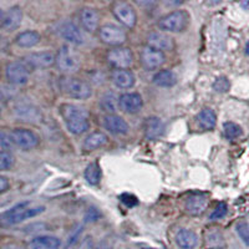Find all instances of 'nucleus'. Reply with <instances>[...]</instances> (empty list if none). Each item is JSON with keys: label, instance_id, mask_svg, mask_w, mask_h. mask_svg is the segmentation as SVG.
Instances as JSON below:
<instances>
[{"label": "nucleus", "instance_id": "9d476101", "mask_svg": "<svg viewBox=\"0 0 249 249\" xmlns=\"http://www.w3.org/2000/svg\"><path fill=\"white\" fill-rule=\"evenodd\" d=\"M10 140L18 147L23 148V150H31L35 148L39 144V137L36 133L33 131L26 130V128H15L10 133Z\"/></svg>", "mask_w": 249, "mask_h": 249}, {"label": "nucleus", "instance_id": "423d86ee", "mask_svg": "<svg viewBox=\"0 0 249 249\" xmlns=\"http://www.w3.org/2000/svg\"><path fill=\"white\" fill-rule=\"evenodd\" d=\"M99 36L102 43L111 46H116V48H119L127 40V34L124 33V29L117 25H113V24H106L102 28H100Z\"/></svg>", "mask_w": 249, "mask_h": 249}, {"label": "nucleus", "instance_id": "f3484780", "mask_svg": "<svg viewBox=\"0 0 249 249\" xmlns=\"http://www.w3.org/2000/svg\"><path fill=\"white\" fill-rule=\"evenodd\" d=\"M104 126L112 135H126L130 130L127 122L117 115H107L104 119Z\"/></svg>", "mask_w": 249, "mask_h": 249}, {"label": "nucleus", "instance_id": "4c0bfd02", "mask_svg": "<svg viewBox=\"0 0 249 249\" xmlns=\"http://www.w3.org/2000/svg\"><path fill=\"white\" fill-rule=\"evenodd\" d=\"M12 140H10V136H8L6 133L1 132L0 131V151H5L9 150L12 147Z\"/></svg>", "mask_w": 249, "mask_h": 249}, {"label": "nucleus", "instance_id": "e433bc0d", "mask_svg": "<svg viewBox=\"0 0 249 249\" xmlns=\"http://www.w3.org/2000/svg\"><path fill=\"white\" fill-rule=\"evenodd\" d=\"M100 217H101V213L96 208H89L88 212L85 214V222L86 223H91V222L99 221Z\"/></svg>", "mask_w": 249, "mask_h": 249}, {"label": "nucleus", "instance_id": "72a5a7b5", "mask_svg": "<svg viewBox=\"0 0 249 249\" xmlns=\"http://www.w3.org/2000/svg\"><path fill=\"white\" fill-rule=\"evenodd\" d=\"M14 164V157L8 151H0V171L9 170Z\"/></svg>", "mask_w": 249, "mask_h": 249}, {"label": "nucleus", "instance_id": "c756f323", "mask_svg": "<svg viewBox=\"0 0 249 249\" xmlns=\"http://www.w3.org/2000/svg\"><path fill=\"white\" fill-rule=\"evenodd\" d=\"M85 179L92 186L99 184L100 179H101V168L96 162L90 163L85 170Z\"/></svg>", "mask_w": 249, "mask_h": 249}, {"label": "nucleus", "instance_id": "de8ad7c7", "mask_svg": "<svg viewBox=\"0 0 249 249\" xmlns=\"http://www.w3.org/2000/svg\"><path fill=\"white\" fill-rule=\"evenodd\" d=\"M0 115H1V105H0Z\"/></svg>", "mask_w": 249, "mask_h": 249}, {"label": "nucleus", "instance_id": "4be33fe9", "mask_svg": "<svg viewBox=\"0 0 249 249\" xmlns=\"http://www.w3.org/2000/svg\"><path fill=\"white\" fill-rule=\"evenodd\" d=\"M111 79L119 89H131L135 85V75L130 70H113Z\"/></svg>", "mask_w": 249, "mask_h": 249}, {"label": "nucleus", "instance_id": "c03bdc74", "mask_svg": "<svg viewBox=\"0 0 249 249\" xmlns=\"http://www.w3.org/2000/svg\"><path fill=\"white\" fill-rule=\"evenodd\" d=\"M246 54L249 55V40H248V43H247V45H246Z\"/></svg>", "mask_w": 249, "mask_h": 249}, {"label": "nucleus", "instance_id": "79ce46f5", "mask_svg": "<svg viewBox=\"0 0 249 249\" xmlns=\"http://www.w3.org/2000/svg\"><path fill=\"white\" fill-rule=\"evenodd\" d=\"M95 249H112V248H111V246H108L107 243H101L99 244Z\"/></svg>", "mask_w": 249, "mask_h": 249}, {"label": "nucleus", "instance_id": "bb28decb", "mask_svg": "<svg viewBox=\"0 0 249 249\" xmlns=\"http://www.w3.org/2000/svg\"><path fill=\"white\" fill-rule=\"evenodd\" d=\"M40 41V34L34 30H28L20 33L15 39V43L20 46V48H33Z\"/></svg>", "mask_w": 249, "mask_h": 249}, {"label": "nucleus", "instance_id": "a878e982", "mask_svg": "<svg viewBox=\"0 0 249 249\" xmlns=\"http://www.w3.org/2000/svg\"><path fill=\"white\" fill-rule=\"evenodd\" d=\"M107 136H106L104 132H100V131H96V132L90 133L88 137L84 141V150L86 151H93L97 150V148L102 147L107 143Z\"/></svg>", "mask_w": 249, "mask_h": 249}, {"label": "nucleus", "instance_id": "c85d7f7f", "mask_svg": "<svg viewBox=\"0 0 249 249\" xmlns=\"http://www.w3.org/2000/svg\"><path fill=\"white\" fill-rule=\"evenodd\" d=\"M153 82L160 88H171L177 82V77L170 70H161L153 76Z\"/></svg>", "mask_w": 249, "mask_h": 249}, {"label": "nucleus", "instance_id": "49530a36", "mask_svg": "<svg viewBox=\"0 0 249 249\" xmlns=\"http://www.w3.org/2000/svg\"><path fill=\"white\" fill-rule=\"evenodd\" d=\"M3 15H4L3 10H1V9H0V19H1V18H3Z\"/></svg>", "mask_w": 249, "mask_h": 249}, {"label": "nucleus", "instance_id": "6ab92c4d", "mask_svg": "<svg viewBox=\"0 0 249 249\" xmlns=\"http://www.w3.org/2000/svg\"><path fill=\"white\" fill-rule=\"evenodd\" d=\"M80 19H81L82 28L85 29L89 33H93L99 29L100 17L99 13L92 8H84L80 14Z\"/></svg>", "mask_w": 249, "mask_h": 249}, {"label": "nucleus", "instance_id": "ea45409f", "mask_svg": "<svg viewBox=\"0 0 249 249\" xmlns=\"http://www.w3.org/2000/svg\"><path fill=\"white\" fill-rule=\"evenodd\" d=\"M9 187H10V182L6 177L4 176H0V193H4L9 190Z\"/></svg>", "mask_w": 249, "mask_h": 249}, {"label": "nucleus", "instance_id": "412c9836", "mask_svg": "<svg viewBox=\"0 0 249 249\" xmlns=\"http://www.w3.org/2000/svg\"><path fill=\"white\" fill-rule=\"evenodd\" d=\"M176 243L182 249H195L198 246V237L190 230H181L176 234Z\"/></svg>", "mask_w": 249, "mask_h": 249}, {"label": "nucleus", "instance_id": "1a4fd4ad", "mask_svg": "<svg viewBox=\"0 0 249 249\" xmlns=\"http://www.w3.org/2000/svg\"><path fill=\"white\" fill-rule=\"evenodd\" d=\"M112 13L120 23L126 28H133L137 23V15L132 6L124 1H115L112 4Z\"/></svg>", "mask_w": 249, "mask_h": 249}, {"label": "nucleus", "instance_id": "ddd939ff", "mask_svg": "<svg viewBox=\"0 0 249 249\" xmlns=\"http://www.w3.org/2000/svg\"><path fill=\"white\" fill-rule=\"evenodd\" d=\"M24 62L29 66V69H44L49 68L55 64V55L50 51L43 53H33L24 57Z\"/></svg>", "mask_w": 249, "mask_h": 249}, {"label": "nucleus", "instance_id": "f257e3e1", "mask_svg": "<svg viewBox=\"0 0 249 249\" xmlns=\"http://www.w3.org/2000/svg\"><path fill=\"white\" fill-rule=\"evenodd\" d=\"M60 113L65 120L68 130L74 135H81V133L86 132L90 127L88 111L81 106L64 104L60 107Z\"/></svg>", "mask_w": 249, "mask_h": 249}, {"label": "nucleus", "instance_id": "39448f33", "mask_svg": "<svg viewBox=\"0 0 249 249\" xmlns=\"http://www.w3.org/2000/svg\"><path fill=\"white\" fill-rule=\"evenodd\" d=\"M188 23H190L188 14L183 10H176L161 18L159 21V28L170 33H181L188 26Z\"/></svg>", "mask_w": 249, "mask_h": 249}, {"label": "nucleus", "instance_id": "a18cd8bd", "mask_svg": "<svg viewBox=\"0 0 249 249\" xmlns=\"http://www.w3.org/2000/svg\"><path fill=\"white\" fill-rule=\"evenodd\" d=\"M241 5L243 8H249V1H246V3H241Z\"/></svg>", "mask_w": 249, "mask_h": 249}, {"label": "nucleus", "instance_id": "7ed1b4c3", "mask_svg": "<svg viewBox=\"0 0 249 249\" xmlns=\"http://www.w3.org/2000/svg\"><path fill=\"white\" fill-rule=\"evenodd\" d=\"M60 89L69 97L76 100H86L92 93L91 86L88 82L75 77H62L60 80Z\"/></svg>", "mask_w": 249, "mask_h": 249}, {"label": "nucleus", "instance_id": "20e7f679", "mask_svg": "<svg viewBox=\"0 0 249 249\" xmlns=\"http://www.w3.org/2000/svg\"><path fill=\"white\" fill-rule=\"evenodd\" d=\"M55 64L64 74H72L79 70L80 57L70 46H62L55 55Z\"/></svg>", "mask_w": 249, "mask_h": 249}, {"label": "nucleus", "instance_id": "f704fd0d", "mask_svg": "<svg viewBox=\"0 0 249 249\" xmlns=\"http://www.w3.org/2000/svg\"><path fill=\"white\" fill-rule=\"evenodd\" d=\"M227 212H228V207H227V204L224 203V202H221V203L217 204V207H215L214 210H213V212L211 213L210 219L211 221L222 219V218L227 214Z\"/></svg>", "mask_w": 249, "mask_h": 249}, {"label": "nucleus", "instance_id": "dca6fc26", "mask_svg": "<svg viewBox=\"0 0 249 249\" xmlns=\"http://www.w3.org/2000/svg\"><path fill=\"white\" fill-rule=\"evenodd\" d=\"M148 48L159 51H170L173 48V40L162 33H151L147 36Z\"/></svg>", "mask_w": 249, "mask_h": 249}, {"label": "nucleus", "instance_id": "f8f14e48", "mask_svg": "<svg viewBox=\"0 0 249 249\" xmlns=\"http://www.w3.org/2000/svg\"><path fill=\"white\" fill-rule=\"evenodd\" d=\"M142 106H143V100L140 93L127 92L119 97V107L126 113L133 115L140 112Z\"/></svg>", "mask_w": 249, "mask_h": 249}, {"label": "nucleus", "instance_id": "393cba45", "mask_svg": "<svg viewBox=\"0 0 249 249\" xmlns=\"http://www.w3.org/2000/svg\"><path fill=\"white\" fill-rule=\"evenodd\" d=\"M15 115L23 121L33 122L40 119V111L30 104H20L15 107Z\"/></svg>", "mask_w": 249, "mask_h": 249}, {"label": "nucleus", "instance_id": "9b49d317", "mask_svg": "<svg viewBox=\"0 0 249 249\" xmlns=\"http://www.w3.org/2000/svg\"><path fill=\"white\" fill-rule=\"evenodd\" d=\"M140 60H141L143 68H146L147 70H153V69L160 68L163 64L166 56L162 51L155 50V49H151L147 46V48L142 49L141 53H140Z\"/></svg>", "mask_w": 249, "mask_h": 249}, {"label": "nucleus", "instance_id": "5701e85b", "mask_svg": "<svg viewBox=\"0 0 249 249\" xmlns=\"http://www.w3.org/2000/svg\"><path fill=\"white\" fill-rule=\"evenodd\" d=\"M208 199L202 195H193L186 201V211L192 215H199L206 211Z\"/></svg>", "mask_w": 249, "mask_h": 249}, {"label": "nucleus", "instance_id": "cd10ccee", "mask_svg": "<svg viewBox=\"0 0 249 249\" xmlns=\"http://www.w3.org/2000/svg\"><path fill=\"white\" fill-rule=\"evenodd\" d=\"M100 106H101L102 110L108 112V115H115L117 107H119V99L115 93L108 91V92L104 93L100 99Z\"/></svg>", "mask_w": 249, "mask_h": 249}, {"label": "nucleus", "instance_id": "4468645a", "mask_svg": "<svg viewBox=\"0 0 249 249\" xmlns=\"http://www.w3.org/2000/svg\"><path fill=\"white\" fill-rule=\"evenodd\" d=\"M23 20V12L19 6H13L6 13H4L3 18L0 19V26L8 31L15 30L20 26Z\"/></svg>", "mask_w": 249, "mask_h": 249}, {"label": "nucleus", "instance_id": "2f4dec72", "mask_svg": "<svg viewBox=\"0 0 249 249\" xmlns=\"http://www.w3.org/2000/svg\"><path fill=\"white\" fill-rule=\"evenodd\" d=\"M206 244L210 249H219L223 247V235L218 232H210L206 235Z\"/></svg>", "mask_w": 249, "mask_h": 249}, {"label": "nucleus", "instance_id": "aec40b11", "mask_svg": "<svg viewBox=\"0 0 249 249\" xmlns=\"http://www.w3.org/2000/svg\"><path fill=\"white\" fill-rule=\"evenodd\" d=\"M196 124L201 130L211 131L215 127L217 124V116L215 112L210 107H206L198 112V115L196 116Z\"/></svg>", "mask_w": 249, "mask_h": 249}, {"label": "nucleus", "instance_id": "2eb2a0df", "mask_svg": "<svg viewBox=\"0 0 249 249\" xmlns=\"http://www.w3.org/2000/svg\"><path fill=\"white\" fill-rule=\"evenodd\" d=\"M59 34L60 36L68 40L69 43L74 44V45H81L84 44V36H82L81 31L79 30L76 25L71 21H64L59 26Z\"/></svg>", "mask_w": 249, "mask_h": 249}, {"label": "nucleus", "instance_id": "6e6552de", "mask_svg": "<svg viewBox=\"0 0 249 249\" xmlns=\"http://www.w3.org/2000/svg\"><path fill=\"white\" fill-rule=\"evenodd\" d=\"M107 61L116 70H126L133 62L132 51L128 48H113L107 53Z\"/></svg>", "mask_w": 249, "mask_h": 249}, {"label": "nucleus", "instance_id": "b1692460", "mask_svg": "<svg viewBox=\"0 0 249 249\" xmlns=\"http://www.w3.org/2000/svg\"><path fill=\"white\" fill-rule=\"evenodd\" d=\"M59 247V238L51 237V235H40L29 243L28 249H57Z\"/></svg>", "mask_w": 249, "mask_h": 249}, {"label": "nucleus", "instance_id": "37998d69", "mask_svg": "<svg viewBox=\"0 0 249 249\" xmlns=\"http://www.w3.org/2000/svg\"><path fill=\"white\" fill-rule=\"evenodd\" d=\"M5 39H4V37H1L0 36V51H3L4 50V48H5Z\"/></svg>", "mask_w": 249, "mask_h": 249}, {"label": "nucleus", "instance_id": "a211bd4d", "mask_svg": "<svg viewBox=\"0 0 249 249\" xmlns=\"http://www.w3.org/2000/svg\"><path fill=\"white\" fill-rule=\"evenodd\" d=\"M144 128V136L147 137L148 140H156L161 137L163 135L164 131V124L160 117H148L146 119L143 124Z\"/></svg>", "mask_w": 249, "mask_h": 249}, {"label": "nucleus", "instance_id": "7c9ffc66", "mask_svg": "<svg viewBox=\"0 0 249 249\" xmlns=\"http://www.w3.org/2000/svg\"><path fill=\"white\" fill-rule=\"evenodd\" d=\"M223 132L227 139L234 140L241 136L243 131H242V127L239 124H237L235 122L228 121L223 124Z\"/></svg>", "mask_w": 249, "mask_h": 249}, {"label": "nucleus", "instance_id": "c9c22d12", "mask_svg": "<svg viewBox=\"0 0 249 249\" xmlns=\"http://www.w3.org/2000/svg\"><path fill=\"white\" fill-rule=\"evenodd\" d=\"M231 88V82L230 80L227 79L226 76L218 77L214 82H213V89L217 92H227Z\"/></svg>", "mask_w": 249, "mask_h": 249}, {"label": "nucleus", "instance_id": "a19ab883", "mask_svg": "<svg viewBox=\"0 0 249 249\" xmlns=\"http://www.w3.org/2000/svg\"><path fill=\"white\" fill-rule=\"evenodd\" d=\"M1 249H26V248L23 246H20V244L18 243H8L5 244Z\"/></svg>", "mask_w": 249, "mask_h": 249}, {"label": "nucleus", "instance_id": "473e14b6", "mask_svg": "<svg viewBox=\"0 0 249 249\" xmlns=\"http://www.w3.org/2000/svg\"><path fill=\"white\" fill-rule=\"evenodd\" d=\"M235 230H237L238 235L241 238L243 243L246 246L249 247V223L246 221H242L237 224L235 227Z\"/></svg>", "mask_w": 249, "mask_h": 249}, {"label": "nucleus", "instance_id": "0eeeda50", "mask_svg": "<svg viewBox=\"0 0 249 249\" xmlns=\"http://www.w3.org/2000/svg\"><path fill=\"white\" fill-rule=\"evenodd\" d=\"M6 79L14 85H24L30 76V69L24 61H13L6 66Z\"/></svg>", "mask_w": 249, "mask_h": 249}, {"label": "nucleus", "instance_id": "58836bf2", "mask_svg": "<svg viewBox=\"0 0 249 249\" xmlns=\"http://www.w3.org/2000/svg\"><path fill=\"white\" fill-rule=\"evenodd\" d=\"M120 198H121L122 203L126 204L127 207H135L137 204V202H139L135 196L128 195V193H124V195H122Z\"/></svg>", "mask_w": 249, "mask_h": 249}, {"label": "nucleus", "instance_id": "f03ea898", "mask_svg": "<svg viewBox=\"0 0 249 249\" xmlns=\"http://www.w3.org/2000/svg\"><path fill=\"white\" fill-rule=\"evenodd\" d=\"M45 211V208L41 206L33 207L29 202H23L17 206H14L10 210L5 211L0 214V226L1 227H10L15 226L18 223H21L25 219L33 218L35 215L40 214Z\"/></svg>", "mask_w": 249, "mask_h": 249}]
</instances>
